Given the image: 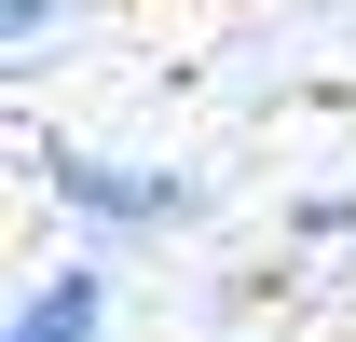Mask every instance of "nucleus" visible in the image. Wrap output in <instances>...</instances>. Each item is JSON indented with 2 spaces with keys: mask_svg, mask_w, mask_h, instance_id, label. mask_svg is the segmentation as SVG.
I'll use <instances>...</instances> for the list:
<instances>
[{
  "mask_svg": "<svg viewBox=\"0 0 356 342\" xmlns=\"http://www.w3.org/2000/svg\"><path fill=\"white\" fill-rule=\"evenodd\" d=\"M96 329H110V274H96V260H55L42 288L14 301V329H0V342H96Z\"/></svg>",
  "mask_w": 356,
  "mask_h": 342,
  "instance_id": "f03ea898",
  "label": "nucleus"
},
{
  "mask_svg": "<svg viewBox=\"0 0 356 342\" xmlns=\"http://www.w3.org/2000/svg\"><path fill=\"white\" fill-rule=\"evenodd\" d=\"M28 178H42L69 219H96V233L192 219V178H165V165H110V151H69V137H42V151H28Z\"/></svg>",
  "mask_w": 356,
  "mask_h": 342,
  "instance_id": "f257e3e1",
  "label": "nucleus"
},
{
  "mask_svg": "<svg viewBox=\"0 0 356 342\" xmlns=\"http://www.w3.org/2000/svg\"><path fill=\"white\" fill-rule=\"evenodd\" d=\"M55 14H69V0H0V42H14V55H42V28H55Z\"/></svg>",
  "mask_w": 356,
  "mask_h": 342,
  "instance_id": "7ed1b4c3",
  "label": "nucleus"
}]
</instances>
